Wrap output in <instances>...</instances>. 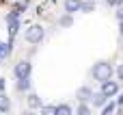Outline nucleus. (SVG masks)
I'll return each instance as SVG.
<instances>
[{
  "instance_id": "nucleus-1",
  "label": "nucleus",
  "mask_w": 123,
  "mask_h": 115,
  "mask_svg": "<svg viewBox=\"0 0 123 115\" xmlns=\"http://www.w3.org/2000/svg\"><path fill=\"white\" fill-rule=\"evenodd\" d=\"M91 74H93V78L97 80V83H106V80H112V74H115V67L110 65V63H95L93 65V70H91Z\"/></svg>"
},
{
  "instance_id": "nucleus-2",
  "label": "nucleus",
  "mask_w": 123,
  "mask_h": 115,
  "mask_svg": "<svg viewBox=\"0 0 123 115\" xmlns=\"http://www.w3.org/2000/svg\"><path fill=\"white\" fill-rule=\"evenodd\" d=\"M43 35H45V30H43V26L41 24H30L28 28H26V33H24V39L28 41V43H41V39H43Z\"/></svg>"
},
{
  "instance_id": "nucleus-3",
  "label": "nucleus",
  "mask_w": 123,
  "mask_h": 115,
  "mask_svg": "<svg viewBox=\"0 0 123 115\" xmlns=\"http://www.w3.org/2000/svg\"><path fill=\"white\" fill-rule=\"evenodd\" d=\"M30 70H32L30 61L22 59V61H17V63H15V67H13V74H15V78H17V80H26V78L30 76Z\"/></svg>"
},
{
  "instance_id": "nucleus-4",
  "label": "nucleus",
  "mask_w": 123,
  "mask_h": 115,
  "mask_svg": "<svg viewBox=\"0 0 123 115\" xmlns=\"http://www.w3.org/2000/svg\"><path fill=\"white\" fill-rule=\"evenodd\" d=\"M99 93L106 96V98L117 96V93H119V80H106V83L102 85V91H99Z\"/></svg>"
},
{
  "instance_id": "nucleus-5",
  "label": "nucleus",
  "mask_w": 123,
  "mask_h": 115,
  "mask_svg": "<svg viewBox=\"0 0 123 115\" xmlns=\"http://www.w3.org/2000/svg\"><path fill=\"white\" fill-rule=\"evenodd\" d=\"M80 9H82V0H65V11H67V15H71V13L80 11Z\"/></svg>"
},
{
  "instance_id": "nucleus-6",
  "label": "nucleus",
  "mask_w": 123,
  "mask_h": 115,
  "mask_svg": "<svg viewBox=\"0 0 123 115\" xmlns=\"http://www.w3.org/2000/svg\"><path fill=\"white\" fill-rule=\"evenodd\" d=\"M76 98H78L80 102H86V100H91V98H93V91H91L89 87H80V89H78V93H76Z\"/></svg>"
},
{
  "instance_id": "nucleus-7",
  "label": "nucleus",
  "mask_w": 123,
  "mask_h": 115,
  "mask_svg": "<svg viewBox=\"0 0 123 115\" xmlns=\"http://www.w3.org/2000/svg\"><path fill=\"white\" fill-rule=\"evenodd\" d=\"M106 96H102V93H93V98H91V102H93V107H97V109H102V107H106Z\"/></svg>"
},
{
  "instance_id": "nucleus-8",
  "label": "nucleus",
  "mask_w": 123,
  "mask_h": 115,
  "mask_svg": "<svg viewBox=\"0 0 123 115\" xmlns=\"http://www.w3.org/2000/svg\"><path fill=\"white\" fill-rule=\"evenodd\" d=\"M26 102H28L30 111H35V109H41V107H43V104H41V100H39V96H35V93H30Z\"/></svg>"
},
{
  "instance_id": "nucleus-9",
  "label": "nucleus",
  "mask_w": 123,
  "mask_h": 115,
  "mask_svg": "<svg viewBox=\"0 0 123 115\" xmlns=\"http://www.w3.org/2000/svg\"><path fill=\"white\" fill-rule=\"evenodd\" d=\"M11 109V100L6 98V93H0V113H9Z\"/></svg>"
},
{
  "instance_id": "nucleus-10",
  "label": "nucleus",
  "mask_w": 123,
  "mask_h": 115,
  "mask_svg": "<svg viewBox=\"0 0 123 115\" xmlns=\"http://www.w3.org/2000/svg\"><path fill=\"white\" fill-rule=\"evenodd\" d=\"M54 115H74V111H71V107H69V104H58Z\"/></svg>"
},
{
  "instance_id": "nucleus-11",
  "label": "nucleus",
  "mask_w": 123,
  "mask_h": 115,
  "mask_svg": "<svg viewBox=\"0 0 123 115\" xmlns=\"http://www.w3.org/2000/svg\"><path fill=\"white\" fill-rule=\"evenodd\" d=\"M9 54H11V41L0 43V61H2V59H6Z\"/></svg>"
},
{
  "instance_id": "nucleus-12",
  "label": "nucleus",
  "mask_w": 123,
  "mask_h": 115,
  "mask_svg": "<svg viewBox=\"0 0 123 115\" xmlns=\"http://www.w3.org/2000/svg\"><path fill=\"white\" fill-rule=\"evenodd\" d=\"M76 115H91L89 104H86V102H80V104H78V109H76Z\"/></svg>"
},
{
  "instance_id": "nucleus-13",
  "label": "nucleus",
  "mask_w": 123,
  "mask_h": 115,
  "mask_svg": "<svg viewBox=\"0 0 123 115\" xmlns=\"http://www.w3.org/2000/svg\"><path fill=\"white\" fill-rule=\"evenodd\" d=\"M115 111H117V104L110 102V104H106V107L102 109V115H115Z\"/></svg>"
},
{
  "instance_id": "nucleus-14",
  "label": "nucleus",
  "mask_w": 123,
  "mask_h": 115,
  "mask_svg": "<svg viewBox=\"0 0 123 115\" xmlns=\"http://www.w3.org/2000/svg\"><path fill=\"white\" fill-rule=\"evenodd\" d=\"M39 111H41V115H54L56 113V107H54V104H45V107H41Z\"/></svg>"
},
{
  "instance_id": "nucleus-15",
  "label": "nucleus",
  "mask_w": 123,
  "mask_h": 115,
  "mask_svg": "<svg viewBox=\"0 0 123 115\" xmlns=\"http://www.w3.org/2000/svg\"><path fill=\"white\" fill-rule=\"evenodd\" d=\"M80 11H84V13L95 11V2H89V0H86V2H82V9H80Z\"/></svg>"
},
{
  "instance_id": "nucleus-16",
  "label": "nucleus",
  "mask_w": 123,
  "mask_h": 115,
  "mask_svg": "<svg viewBox=\"0 0 123 115\" xmlns=\"http://www.w3.org/2000/svg\"><path fill=\"white\" fill-rule=\"evenodd\" d=\"M28 87H30V80L26 78V80H17V89L19 91H28Z\"/></svg>"
},
{
  "instance_id": "nucleus-17",
  "label": "nucleus",
  "mask_w": 123,
  "mask_h": 115,
  "mask_svg": "<svg viewBox=\"0 0 123 115\" xmlns=\"http://www.w3.org/2000/svg\"><path fill=\"white\" fill-rule=\"evenodd\" d=\"M104 2H106L108 7H117V9H119V7H123V0H104Z\"/></svg>"
},
{
  "instance_id": "nucleus-18",
  "label": "nucleus",
  "mask_w": 123,
  "mask_h": 115,
  "mask_svg": "<svg viewBox=\"0 0 123 115\" xmlns=\"http://www.w3.org/2000/svg\"><path fill=\"white\" fill-rule=\"evenodd\" d=\"M115 74H117V78H119V83H123V63L115 70Z\"/></svg>"
},
{
  "instance_id": "nucleus-19",
  "label": "nucleus",
  "mask_w": 123,
  "mask_h": 115,
  "mask_svg": "<svg viewBox=\"0 0 123 115\" xmlns=\"http://www.w3.org/2000/svg\"><path fill=\"white\" fill-rule=\"evenodd\" d=\"M61 24H63V26H69V24H71V17H69V15H63V17H61Z\"/></svg>"
},
{
  "instance_id": "nucleus-20",
  "label": "nucleus",
  "mask_w": 123,
  "mask_h": 115,
  "mask_svg": "<svg viewBox=\"0 0 123 115\" xmlns=\"http://www.w3.org/2000/svg\"><path fill=\"white\" fill-rule=\"evenodd\" d=\"M117 20L123 22V7H119V11H117Z\"/></svg>"
},
{
  "instance_id": "nucleus-21",
  "label": "nucleus",
  "mask_w": 123,
  "mask_h": 115,
  "mask_svg": "<svg viewBox=\"0 0 123 115\" xmlns=\"http://www.w3.org/2000/svg\"><path fill=\"white\" fill-rule=\"evenodd\" d=\"M0 93H4V78L0 76Z\"/></svg>"
},
{
  "instance_id": "nucleus-22",
  "label": "nucleus",
  "mask_w": 123,
  "mask_h": 115,
  "mask_svg": "<svg viewBox=\"0 0 123 115\" xmlns=\"http://www.w3.org/2000/svg\"><path fill=\"white\" fill-rule=\"evenodd\" d=\"M121 104H123V93L119 96V100H117V107H121Z\"/></svg>"
},
{
  "instance_id": "nucleus-23",
  "label": "nucleus",
  "mask_w": 123,
  "mask_h": 115,
  "mask_svg": "<svg viewBox=\"0 0 123 115\" xmlns=\"http://www.w3.org/2000/svg\"><path fill=\"white\" fill-rule=\"evenodd\" d=\"M22 115H35V113H32V111H24Z\"/></svg>"
},
{
  "instance_id": "nucleus-24",
  "label": "nucleus",
  "mask_w": 123,
  "mask_h": 115,
  "mask_svg": "<svg viewBox=\"0 0 123 115\" xmlns=\"http://www.w3.org/2000/svg\"><path fill=\"white\" fill-rule=\"evenodd\" d=\"M119 30H121V35H123V22H119Z\"/></svg>"
},
{
  "instance_id": "nucleus-25",
  "label": "nucleus",
  "mask_w": 123,
  "mask_h": 115,
  "mask_svg": "<svg viewBox=\"0 0 123 115\" xmlns=\"http://www.w3.org/2000/svg\"><path fill=\"white\" fill-rule=\"evenodd\" d=\"M89 2H95V0H89Z\"/></svg>"
},
{
  "instance_id": "nucleus-26",
  "label": "nucleus",
  "mask_w": 123,
  "mask_h": 115,
  "mask_svg": "<svg viewBox=\"0 0 123 115\" xmlns=\"http://www.w3.org/2000/svg\"><path fill=\"white\" fill-rule=\"evenodd\" d=\"M121 50H123V48H121Z\"/></svg>"
}]
</instances>
